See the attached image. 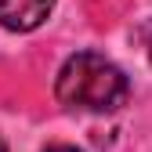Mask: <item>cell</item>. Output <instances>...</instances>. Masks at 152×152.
<instances>
[{"mask_svg": "<svg viewBox=\"0 0 152 152\" xmlns=\"http://www.w3.org/2000/svg\"><path fill=\"white\" fill-rule=\"evenodd\" d=\"M54 94L65 109H80V112H116L127 105L130 83L120 65H112L105 54L80 51L58 69L54 80Z\"/></svg>", "mask_w": 152, "mask_h": 152, "instance_id": "1", "label": "cell"}, {"mask_svg": "<svg viewBox=\"0 0 152 152\" xmlns=\"http://www.w3.org/2000/svg\"><path fill=\"white\" fill-rule=\"evenodd\" d=\"M54 11V0H0V26L11 33L40 29Z\"/></svg>", "mask_w": 152, "mask_h": 152, "instance_id": "2", "label": "cell"}, {"mask_svg": "<svg viewBox=\"0 0 152 152\" xmlns=\"http://www.w3.org/2000/svg\"><path fill=\"white\" fill-rule=\"evenodd\" d=\"M134 40L141 44V51H145V58L152 62V18H148V22H141V26L134 29Z\"/></svg>", "mask_w": 152, "mask_h": 152, "instance_id": "3", "label": "cell"}, {"mask_svg": "<svg viewBox=\"0 0 152 152\" xmlns=\"http://www.w3.org/2000/svg\"><path fill=\"white\" fill-rule=\"evenodd\" d=\"M47 152H76V148H69V145H58V148H47Z\"/></svg>", "mask_w": 152, "mask_h": 152, "instance_id": "4", "label": "cell"}, {"mask_svg": "<svg viewBox=\"0 0 152 152\" xmlns=\"http://www.w3.org/2000/svg\"><path fill=\"white\" fill-rule=\"evenodd\" d=\"M0 152H7V145H4V138H0Z\"/></svg>", "mask_w": 152, "mask_h": 152, "instance_id": "5", "label": "cell"}]
</instances>
